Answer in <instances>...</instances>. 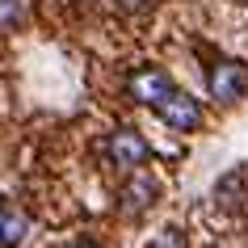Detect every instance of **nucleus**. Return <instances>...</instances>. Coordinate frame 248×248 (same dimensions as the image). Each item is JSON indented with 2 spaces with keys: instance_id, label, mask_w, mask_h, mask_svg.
Returning a JSON list of instances; mask_svg holds the SVG:
<instances>
[{
  "instance_id": "9",
  "label": "nucleus",
  "mask_w": 248,
  "mask_h": 248,
  "mask_svg": "<svg viewBox=\"0 0 248 248\" xmlns=\"http://www.w3.org/2000/svg\"><path fill=\"white\" fill-rule=\"evenodd\" d=\"M76 248H101V244H89V240H84V244H76Z\"/></svg>"
},
{
  "instance_id": "1",
  "label": "nucleus",
  "mask_w": 248,
  "mask_h": 248,
  "mask_svg": "<svg viewBox=\"0 0 248 248\" xmlns=\"http://www.w3.org/2000/svg\"><path fill=\"white\" fill-rule=\"evenodd\" d=\"M105 156H109V164L122 172H139L152 160V147H147V139L139 131H131V126H122V131L109 135V143H105Z\"/></svg>"
},
{
  "instance_id": "5",
  "label": "nucleus",
  "mask_w": 248,
  "mask_h": 248,
  "mask_svg": "<svg viewBox=\"0 0 248 248\" xmlns=\"http://www.w3.org/2000/svg\"><path fill=\"white\" fill-rule=\"evenodd\" d=\"M160 198V185L147 177V172H135L131 181H126V189H122V215H147L152 210V202Z\"/></svg>"
},
{
  "instance_id": "8",
  "label": "nucleus",
  "mask_w": 248,
  "mask_h": 248,
  "mask_svg": "<svg viewBox=\"0 0 248 248\" xmlns=\"http://www.w3.org/2000/svg\"><path fill=\"white\" fill-rule=\"evenodd\" d=\"M147 248H185V235L177 232V227H164L160 235H152V244Z\"/></svg>"
},
{
  "instance_id": "7",
  "label": "nucleus",
  "mask_w": 248,
  "mask_h": 248,
  "mask_svg": "<svg viewBox=\"0 0 248 248\" xmlns=\"http://www.w3.org/2000/svg\"><path fill=\"white\" fill-rule=\"evenodd\" d=\"M26 17V0H0V30H17Z\"/></svg>"
},
{
  "instance_id": "4",
  "label": "nucleus",
  "mask_w": 248,
  "mask_h": 248,
  "mask_svg": "<svg viewBox=\"0 0 248 248\" xmlns=\"http://www.w3.org/2000/svg\"><path fill=\"white\" fill-rule=\"evenodd\" d=\"M169 93H172V80H169V72H160V67H143V72H135V80H131V97L143 101V105H152V109H156Z\"/></svg>"
},
{
  "instance_id": "6",
  "label": "nucleus",
  "mask_w": 248,
  "mask_h": 248,
  "mask_svg": "<svg viewBox=\"0 0 248 248\" xmlns=\"http://www.w3.org/2000/svg\"><path fill=\"white\" fill-rule=\"evenodd\" d=\"M26 232H30V227H26V215L0 202V248H21Z\"/></svg>"
},
{
  "instance_id": "2",
  "label": "nucleus",
  "mask_w": 248,
  "mask_h": 248,
  "mask_svg": "<svg viewBox=\"0 0 248 248\" xmlns=\"http://www.w3.org/2000/svg\"><path fill=\"white\" fill-rule=\"evenodd\" d=\"M156 114H160V122L164 126H172V131H198L202 126V105L189 97V93H181V89H172L164 101L156 105Z\"/></svg>"
},
{
  "instance_id": "3",
  "label": "nucleus",
  "mask_w": 248,
  "mask_h": 248,
  "mask_svg": "<svg viewBox=\"0 0 248 248\" xmlns=\"http://www.w3.org/2000/svg\"><path fill=\"white\" fill-rule=\"evenodd\" d=\"M206 89L215 101H235V97H244L248 93V76H244V67L232 63V59H219V63L210 67V76H206Z\"/></svg>"
}]
</instances>
